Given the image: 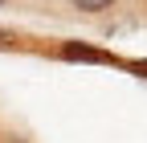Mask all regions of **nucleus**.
<instances>
[{"label":"nucleus","instance_id":"f257e3e1","mask_svg":"<svg viewBox=\"0 0 147 143\" xmlns=\"http://www.w3.org/2000/svg\"><path fill=\"white\" fill-rule=\"evenodd\" d=\"M57 57H65V61H110V53L94 49V45H82V41H65L57 49Z\"/></svg>","mask_w":147,"mask_h":143},{"label":"nucleus","instance_id":"423d86ee","mask_svg":"<svg viewBox=\"0 0 147 143\" xmlns=\"http://www.w3.org/2000/svg\"><path fill=\"white\" fill-rule=\"evenodd\" d=\"M0 139H4V131H0Z\"/></svg>","mask_w":147,"mask_h":143},{"label":"nucleus","instance_id":"39448f33","mask_svg":"<svg viewBox=\"0 0 147 143\" xmlns=\"http://www.w3.org/2000/svg\"><path fill=\"white\" fill-rule=\"evenodd\" d=\"M41 4H53V0H41Z\"/></svg>","mask_w":147,"mask_h":143},{"label":"nucleus","instance_id":"f03ea898","mask_svg":"<svg viewBox=\"0 0 147 143\" xmlns=\"http://www.w3.org/2000/svg\"><path fill=\"white\" fill-rule=\"evenodd\" d=\"M69 8L78 16H102V12H115L119 0H69Z\"/></svg>","mask_w":147,"mask_h":143},{"label":"nucleus","instance_id":"20e7f679","mask_svg":"<svg viewBox=\"0 0 147 143\" xmlns=\"http://www.w3.org/2000/svg\"><path fill=\"white\" fill-rule=\"evenodd\" d=\"M0 4H16V0H0Z\"/></svg>","mask_w":147,"mask_h":143},{"label":"nucleus","instance_id":"7ed1b4c3","mask_svg":"<svg viewBox=\"0 0 147 143\" xmlns=\"http://www.w3.org/2000/svg\"><path fill=\"white\" fill-rule=\"evenodd\" d=\"M0 143H21V139H0Z\"/></svg>","mask_w":147,"mask_h":143}]
</instances>
